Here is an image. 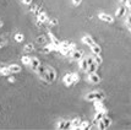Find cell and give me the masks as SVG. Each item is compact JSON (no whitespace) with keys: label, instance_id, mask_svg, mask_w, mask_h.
I'll return each instance as SVG.
<instances>
[{"label":"cell","instance_id":"6da1fadb","mask_svg":"<svg viewBox=\"0 0 131 130\" xmlns=\"http://www.w3.org/2000/svg\"><path fill=\"white\" fill-rule=\"evenodd\" d=\"M104 98V93L103 92H90L86 95V99L87 101H98V99H103Z\"/></svg>","mask_w":131,"mask_h":130},{"label":"cell","instance_id":"7a4b0ae2","mask_svg":"<svg viewBox=\"0 0 131 130\" xmlns=\"http://www.w3.org/2000/svg\"><path fill=\"white\" fill-rule=\"evenodd\" d=\"M55 77H57V73L54 71V69L50 68V66H48V68H47V74L43 80L47 81V82H53V81L55 80Z\"/></svg>","mask_w":131,"mask_h":130},{"label":"cell","instance_id":"3957f363","mask_svg":"<svg viewBox=\"0 0 131 130\" xmlns=\"http://www.w3.org/2000/svg\"><path fill=\"white\" fill-rule=\"evenodd\" d=\"M70 128H71L70 120H60L57 125V129H70Z\"/></svg>","mask_w":131,"mask_h":130},{"label":"cell","instance_id":"277c9868","mask_svg":"<svg viewBox=\"0 0 131 130\" xmlns=\"http://www.w3.org/2000/svg\"><path fill=\"white\" fill-rule=\"evenodd\" d=\"M105 113H107V111H97V113L94 115V119H93V124L97 125V123L105 115Z\"/></svg>","mask_w":131,"mask_h":130},{"label":"cell","instance_id":"5b68a950","mask_svg":"<svg viewBox=\"0 0 131 130\" xmlns=\"http://www.w3.org/2000/svg\"><path fill=\"white\" fill-rule=\"evenodd\" d=\"M98 17H99V20L105 21V22H108V23H112L113 21H114V18L110 16V15H108V14H99V15H98Z\"/></svg>","mask_w":131,"mask_h":130},{"label":"cell","instance_id":"8992f818","mask_svg":"<svg viewBox=\"0 0 131 130\" xmlns=\"http://www.w3.org/2000/svg\"><path fill=\"white\" fill-rule=\"evenodd\" d=\"M40 65L39 60L37 59V58H31V63H29V66H31V69L33 70V71H36L37 69H38V66Z\"/></svg>","mask_w":131,"mask_h":130},{"label":"cell","instance_id":"52a82bcc","mask_svg":"<svg viewBox=\"0 0 131 130\" xmlns=\"http://www.w3.org/2000/svg\"><path fill=\"white\" fill-rule=\"evenodd\" d=\"M82 43H85V44L91 47V45H93L96 43V41L93 39L91 36H83V37H82Z\"/></svg>","mask_w":131,"mask_h":130},{"label":"cell","instance_id":"ba28073f","mask_svg":"<svg viewBox=\"0 0 131 130\" xmlns=\"http://www.w3.org/2000/svg\"><path fill=\"white\" fill-rule=\"evenodd\" d=\"M63 82H64V84H65L66 86H71L72 84H74V80H72V75H71V74H66V75L64 76Z\"/></svg>","mask_w":131,"mask_h":130},{"label":"cell","instance_id":"9c48e42d","mask_svg":"<svg viewBox=\"0 0 131 130\" xmlns=\"http://www.w3.org/2000/svg\"><path fill=\"white\" fill-rule=\"evenodd\" d=\"M91 51L93 54H96V55H101V53H102V48L97 44V43H94L93 45H91Z\"/></svg>","mask_w":131,"mask_h":130},{"label":"cell","instance_id":"30bf717a","mask_svg":"<svg viewBox=\"0 0 131 130\" xmlns=\"http://www.w3.org/2000/svg\"><path fill=\"white\" fill-rule=\"evenodd\" d=\"M88 79H90V81H91L92 84H99V82H101V77H99L96 73L90 74V77H88Z\"/></svg>","mask_w":131,"mask_h":130},{"label":"cell","instance_id":"8fae6325","mask_svg":"<svg viewBox=\"0 0 131 130\" xmlns=\"http://www.w3.org/2000/svg\"><path fill=\"white\" fill-rule=\"evenodd\" d=\"M38 21H39L40 23H47L49 21V18H48L46 12H39V14H38Z\"/></svg>","mask_w":131,"mask_h":130},{"label":"cell","instance_id":"7c38bea8","mask_svg":"<svg viewBox=\"0 0 131 130\" xmlns=\"http://www.w3.org/2000/svg\"><path fill=\"white\" fill-rule=\"evenodd\" d=\"M125 14H126V7L124 5H121L119 6V9L116 10V17H123V16H125Z\"/></svg>","mask_w":131,"mask_h":130},{"label":"cell","instance_id":"4fadbf2b","mask_svg":"<svg viewBox=\"0 0 131 130\" xmlns=\"http://www.w3.org/2000/svg\"><path fill=\"white\" fill-rule=\"evenodd\" d=\"M71 57L74 58V59H76V60H81L82 59V52L75 49V51L71 52Z\"/></svg>","mask_w":131,"mask_h":130},{"label":"cell","instance_id":"5bb4252c","mask_svg":"<svg viewBox=\"0 0 131 130\" xmlns=\"http://www.w3.org/2000/svg\"><path fill=\"white\" fill-rule=\"evenodd\" d=\"M9 70H10V73L11 74H16V73H20L21 71V66H18L17 64H12L10 66H7Z\"/></svg>","mask_w":131,"mask_h":130},{"label":"cell","instance_id":"9a60e30c","mask_svg":"<svg viewBox=\"0 0 131 130\" xmlns=\"http://www.w3.org/2000/svg\"><path fill=\"white\" fill-rule=\"evenodd\" d=\"M97 68H98V64L94 62V63H92V64H90V66H88V69H87L86 71L88 74H93L97 71Z\"/></svg>","mask_w":131,"mask_h":130},{"label":"cell","instance_id":"2e32d148","mask_svg":"<svg viewBox=\"0 0 131 130\" xmlns=\"http://www.w3.org/2000/svg\"><path fill=\"white\" fill-rule=\"evenodd\" d=\"M94 108L97 109V111H107L104 106H103V102L102 99H98V101H94Z\"/></svg>","mask_w":131,"mask_h":130},{"label":"cell","instance_id":"e0dca14e","mask_svg":"<svg viewBox=\"0 0 131 130\" xmlns=\"http://www.w3.org/2000/svg\"><path fill=\"white\" fill-rule=\"evenodd\" d=\"M81 124V120L79 118H75L71 120V128L70 129H79V126Z\"/></svg>","mask_w":131,"mask_h":130},{"label":"cell","instance_id":"ac0fdd59","mask_svg":"<svg viewBox=\"0 0 131 130\" xmlns=\"http://www.w3.org/2000/svg\"><path fill=\"white\" fill-rule=\"evenodd\" d=\"M49 38L51 39V43H53L54 45H57L58 48L60 47V41L58 39V38H57V37H55V36H54L53 33H49Z\"/></svg>","mask_w":131,"mask_h":130},{"label":"cell","instance_id":"d6986e66","mask_svg":"<svg viewBox=\"0 0 131 130\" xmlns=\"http://www.w3.org/2000/svg\"><path fill=\"white\" fill-rule=\"evenodd\" d=\"M80 68L82 69V70H87L88 69V63H87V59H81L80 62Z\"/></svg>","mask_w":131,"mask_h":130},{"label":"cell","instance_id":"ffe728a7","mask_svg":"<svg viewBox=\"0 0 131 130\" xmlns=\"http://www.w3.org/2000/svg\"><path fill=\"white\" fill-rule=\"evenodd\" d=\"M33 48H34L33 43H28V44L25 45V48H23V49H25V52H26V53H29V52L33 51Z\"/></svg>","mask_w":131,"mask_h":130},{"label":"cell","instance_id":"44dd1931","mask_svg":"<svg viewBox=\"0 0 131 130\" xmlns=\"http://www.w3.org/2000/svg\"><path fill=\"white\" fill-rule=\"evenodd\" d=\"M102 122L105 124V126H107V128L112 124V120H110V118H109V117H107V115H104V117L102 118Z\"/></svg>","mask_w":131,"mask_h":130},{"label":"cell","instance_id":"7402d4cb","mask_svg":"<svg viewBox=\"0 0 131 130\" xmlns=\"http://www.w3.org/2000/svg\"><path fill=\"white\" fill-rule=\"evenodd\" d=\"M88 126H90V123H88V122L86 120V122H81L80 126H79V129L85 130V129H88Z\"/></svg>","mask_w":131,"mask_h":130},{"label":"cell","instance_id":"603a6c76","mask_svg":"<svg viewBox=\"0 0 131 130\" xmlns=\"http://www.w3.org/2000/svg\"><path fill=\"white\" fill-rule=\"evenodd\" d=\"M10 73V70H9V68H1L0 69V75H4V76H7Z\"/></svg>","mask_w":131,"mask_h":130},{"label":"cell","instance_id":"cb8c5ba5","mask_svg":"<svg viewBox=\"0 0 131 130\" xmlns=\"http://www.w3.org/2000/svg\"><path fill=\"white\" fill-rule=\"evenodd\" d=\"M21 60H22V63L25 64V65H29V63H31V58L27 57V55H23V57L21 58Z\"/></svg>","mask_w":131,"mask_h":130},{"label":"cell","instance_id":"d4e9b609","mask_svg":"<svg viewBox=\"0 0 131 130\" xmlns=\"http://www.w3.org/2000/svg\"><path fill=\"white\" fill-rule=\"evenodd\" d=\"M96 126H97V129H101V130H103V129H107V126H105V124H104V123H103V122H102V119H101V120L98 122V123H97V125H96Z\"/></svg>","mask_w":131,"mask_h":130},{"label":"cell","instance_id":"484cf974","mask_svg":"<svg viewBox=\"0 0 131 130\" xmlns=\"http://www.w3.org/2000/svg\"><path fill=\"white\" fill-rule=\"evenodd\" d=\"M71 75H72V80H74V84H77V82L80 81V75H79V74H76V73L71 74Z\"/></svg>","mask_w":131,"mask_h":130},{"label":"cell","instance_id":"4316f807","mask_svg":"<svg viewBox=\"0 0 131 130\" xmlns=\"http://www.w3.org/2000/svg\"><path fill=\"white\" fill-rule=\"evenodd\" d=\"M15 39H16V42H22L23 41V34L22 33L15 34Z\"/></svg>","mask_w":131,"mask_h":130},{"label":"cell","instance_id":"83f0119b","mask_svg":"<svg viewBox=\"0 0 131 130\" xmlns=\"http://www.w3.org/2000/svg\"><path fill=\"white\" fill-rule=\"evenodd\" d=\"M44 42H46V37H44V36H39V37L37 38V43H38V44H43Z\"/></svg>","mask_w":131,"mask_h":130},{"label":"cell","instance_id":"f1b7e54d","mask_svg":"<svg viewBox=\"0 0 131 130\" xmlns=\"http://www.w3.org/2000/svg\"><path fill=\"white\" fill-rule=\"evenodd\" d=\"M69 45H70V42H68V41L60 42V47H64V48H69Z\"/></svg>","mask_w":131,"mask_h":130},{"label":"cell","instance_id":"f546056e","mask_svg":"<svg viewBox=\"0 0 131 130\" xmlns=\"http://www.w3.org/2000/svg\"><path fill=\"white\" fill-rule=\"evenodd\" d=\"M94 62L97 63L98 65H99V64H102V58H101V55H96V58H94Z\"/></svg>","mask_w":131,"mask_h":130},{"label":"cell","instance_id":"4dcf8cb0","mask_svg":"<svg viewBox=\"0 0 131 130\" xmlns=\"http://www.w3.org/2000/svg\"><path fill=\"white\" fill-rule=\"evenodd\" d=\"M21 3L25 5H31L32 4V0H21Z\"/></svg>","mask_w":131,"mask_h":130},{"label":"cell","instance_id":"1f68e13d","mask_svg":"<svg viewBox=\"0 0 131 130\" xmlns=\"http://www.w3.org/2000/svg\"><path fill=\"white\" fill-rule=\"evenodd\" d=\"M87 63H88V66H90V64H92V63H94V58L88 57V58H87Z\"/></svg>","mask_w":131,"mask_h":130},{"label":"cell","instance_id":"d6a6232c","mask_svg":"<svg viewBox=\"0 0 131 130\" xmlns=\"http://www.w3.org/2000/svg\"><path fill=\"white\" fill-rule=\"evenodd\" d=\"M50 25H51V26H57V25H58V20H57V18H53V20H50Z\"/></svg>","mask_w":131,"mask_h":130},{"label":"cell","instance_id":"836d02e7","mask_svg":"<svg viewBox=\"0 0 131 130\" xmlns=\"http://www.w3.org/2000/svg\"><path fill=\"white\" fill-rule=\"evenodd\" d=\"M81 1H82V0H72V4H74V5H80L81 4Z\"/></svg>","mask_w":131,"mask_h":130},{"label":"cell","instance_id":"e575fe53","mask_svg":"<svg viewBox=\"0 0 131 130\" xmlns=\"http://www.w3.org/2000/svg\"><path fill=\"white\" fill-rule=\"evenodd\" d=\"M126 25H131V14L127 16V18H126Z\"/></svg>","mask_w":131,"mask_h":130},{"label":"cell","instance_id":"d590c367","mask_svg":"<svg viewBox=\"0 0 131 130\" xmlns=\"http://www.w3.org/2000/svg\"><path fill=\"white\" fill-rule=\"evenodd\" d=\"M126 9H131V0L126 1Z\"/></svg>","mask_w":131,"mask_h":130},{"label":"cell","instance_id":"8d00e7d4","mask_svg":"<svg viewBox=\"0 0 131 130\" xmlns=\"http://www.w3.org/2000/svg\"><path fill=\"white\" fill-rule=\"evenodd\" d=\"M36 10H37V6H36V5H33L32 7H31V11H32V12H36Z\"/></svg>","mask_w":131,"mask_h":130},{"label":"cell","instance_id":"74e56055","mask_svg":"<svg viewBox=\"0 0 131 130\" xmlns=\"http://www.w3.org/2000/svg\"><path fill=\"white\" fill-rule=\"evenodd\" d=\"M9 81H10V82H14V81H15V79H14L12 76H10V77H9Z\"/></svg>","mask_w":131,"mask_h":130},{"label":"cell","instance_id":"f35d334b","mask_svg":"<svg viewBox=\"0 0 131 130\" xmlns=\"http://www.w3.org/2000/svg\"><path fill=\"white\" fill-rule=\"evenodd\" d=\"M129 26V29H130V32H131V25H127Z\"/></svg>","mask_w":131,"mask_h":130},{"label":"cell","instance_id":"ab89813d","mask_svg":"<svg viewBox=\"0 0 131 130\" xmlns=\"http://www.w3.org/2000/svg\"><path fill=\"white\" fill-rule=\"evenodd\" d=\"M1 26H3V21H0V27H1Z\"/></svg>","mask_w":131,"mask_h":130},{"label":"cell","instance_id":"60d3db41","mask_svg":"<svg viewBox=\"0 0 131 130\" xmlns=\"http://www.w3.org/2000/svg\"><path fill=\"white\" fill-rule=\"evenodd\" d=\"M121 1H123V3H125V1H127V0H121Z\"/></svg>","mask_w":131,"mask_h":130}]
</instances>
